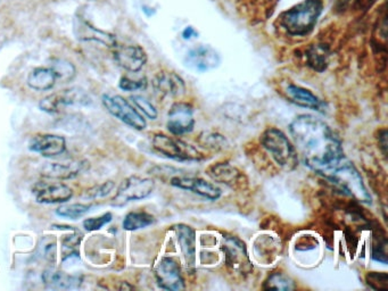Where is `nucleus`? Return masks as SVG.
<instances>
[{
  "instance_id": "obj_1",
  "label": "nucleus",
  "mask_w": 388,
  "mask_h": 291,
  "mask_svg": "<svg viewBox=\"0 0 388 291\" xmlns=\"http://www.w3.org/2000/svg\"><path fill=\"white\" fill-rule=\"evenodd\" d=\"M289 131L302 161L318 175L332 170L345 157L341 139L320 118L298 115L289 125Z\"/></svg>"
},
{
  "instance_id": "obj_2",
  "label": "nucleus",
  "mask_w": 388,
  "mask_h": 291,
  "mask_svg": "<svg viewBox=\"0 0 388 291\" xmlns=\"http://www.w3.org/2000/svg\"><path fill=\"white\" fill-rule=\"evenodd\" d=\"M325 8L324 0H302L278 17V23L291 37H306L315 30Z\"/></svg>"
},
{
  "instance_id": "obj_3",
  "label": "nucleus",
  "mask_w": 388,
  "mask_h": 291,
  "mask_svg": "<svg viewBox=\"0 0 388 291\" xmlns=\"http://www.w3.org/2000/svg\"><path fill=\"white\" fill-rule=\"evenodd\" d=\"M322 177L341 194L350 196L362 204H372V196L365 187L360 172L346 158H343L335 168L324 173Z\"/></svg>"
},
{
  "instance_id": "obj_4",
  "label": "nucleus",
  "mask_w": 388,
  "mask_h": 291,
  "mask_svg": "<svg viewBox=\"0 0 388 291\" xmlns=\"http://www.w3.org/2000/svg\"><path fill=\"white\" fill-rule=\"evenodd\" d=\"M262 147L268 151L278 166L293 171L298 166V154L294 144L277 127H268L261 136Z\"/></svg>"
},
{
  "instance_id": "obj_5",
  "label": "nucleus",
  "mask_w": 388,
  "mask_h": 291,
  "mask_svg": "<svg viewBox=\"0 0 388 291\" xmlns=\"http://www.w3.org/2000/svg\"><path fill=\"white\" fill-rule=\"evenodd\" d=\"M153 148L167 158L173 161H201L202 154L196 148L177 138L165 134H155Z\"/></svg>"
},
{
  "instance_id": "obj_6",
  "label": "nucleus",
  "mask_w": 388,
  "mask_h": 291,
  "mask_svg": "<svg viewBox=\"0 0 388 291\" xmlns=\"http://www.w3.org/2000/svg\"><path fill=\"white\" fill-rule=\"evenodd\" d=\"M155 182L149 177H127L122 181L117 192L112 199V206L122 207L130 201H143L151 196L154 191Z\"/></svg>"
},
{
  "instance_id": "obj_7",
  "label": "nucleus",
  "mask_w": 388,
  "mask_h": 291,
  "mask_svg": "<svg viewBox=\"0 0 388 291\" xmlns=\"http://www.w3.org/2000/svg\"><path fill=\"white\" fill-rule=\"evenodd\" d=\"M101 101L105 107L113 116L117 117L121 122L127 124L134 130H145L147 122L134 110L129 101L119 94H104Z\"/></svg>"
},
{
  "instance_id": "obj_8",
  "label": "nucleus",
  "mask_w": 388,
  "mask_h": 291,
  "mask_svg": "<svg viewBox=\"0 0 388 291\" xmlns=\"http://www.w3.org/2000/svg\"><path fill=\"white\" fill-rule=\"evenodd\" d=\"M222 251L224 253L226 264L231 271L237 272L239 275L251 273L253 265L243 241L236 237H226L222 244Z\"/></svg>"
},
{
  "instance_id": "obj_9",
  "label": "nucleus",
  "mask_w": 388,
  "mask_h": 291,
  "mask_svg": "<svg viewBox=\"0 0 388 291\" xmlns=\"http://www.w3.org/2000/svg\"><path fill=\"white\" fill-rule=\"evenodd\" d=\"M167 130L177 137L194 131V107L184 101H177L171 106L167 114Z\"/></svg>"
},
{
  "instance_id": "obj_10",
  "label": "nucleus",
  "mask_w": 388,
  "mask_h": 291,
  "mask_svg": "<svg viewBox=\"0 0 388 291\" xmlns=\"http://www.w3.org/2000/svg\"><path fill=\"white\" fill-rule=\"evenodd\" d=\"M88 104H90V99L84 90L77 89V88H71V89L62 90L44 98L39 103V107L43 112L54 114V113L60 112V108L64 107V106Z\"/></svg>"
},
{
  "instance_id": "obj_11",
  "label": "nucleus",
  "mask_w": 388,
  "mask_h": 291,
  "mask_svg": "<svg viewBox=\"0 0 388 291\" xmlns=\"http://www.w3.org/2000/svg\"><path fill=\"white\" fill-rule=\"evenodd\" d=\"M155 278L162 289L170 291L184 289V280L181 275L180 265L173 257L162 258L155 268Z\"/></svg>"
},
{
  "instance_id": "obj_12",
  "label": "nucleus",
  "mask_w": 388,
  "mask_h": 291,
  "mask_svg": "<svg viewBox=\"0 0 388 291\" xmlns=\"http://www.w3.org/2000/svg\"><path fill=\"white\" fill-rule=\"evenodd\" d=\"M170 184L172 187L191 191L193 194L212 201H218L222 194L220 188L217 187L212 182L202 179V177L175 175V177H171Z\"/></svg>"
},
{
  "instance_id": "obj_13",
  "label": "nucleus",
  "mask_w": 388,
  "mask_h": 291,
  "mask_svg": "<svg viewBox=\"0 0 388 291\" xmlns=\"http://www.w3.org/2000/svg\"><path fill=\"white\" fill-rule=\"evenodd\" d=\"M221 63L218 51L210 46H197L188 51L184 58L186 66L196 72H208L215 70Z\"/></svg>"
},
{
  "instance_id": "obj_14",
  "label": "nucleus",
  "mask_w": 388,
  "mask_h": 291,
  "mask_svg": "<svg viewBox=\"0 0 388 291\" xmlns=\"http://www.w3.org/2000/svg\"><path fill=\"white\" fill-rule=\"evenodd\" d=\"M88 168V163L81 160H69V161L46 163L41 168V175L48 179L56 180H69L73 179L81 172Z\"/></svg>"
},
{
  "instance_id": "obj_15",
  "label": "nucleus",
  "mask_w": 388,
  "mask_h": 291,
  "mask_svg": "<svg viewBox=\"0 0 388 291\" xmlns=\"http://www.w3.org/2000/svg\"><path fill=\"white\" fill-rule=\"evenodd\" d=\"M115 48L117 49L114 51V58L128 72L138 73L147 63V54L141 46H117Z\"/></svg>"
},
{
  "instance_id": "obj_16",
  "label": "nucleus",
  "mask_w": 388,
  "mask_h": 291,
  "mask_svg": "<svg viewBox=\"0 0 388 291\" xmlns=\"http://www.w3.org/2000/svg\"><path fill=\"white\" fill-rule=\"evenodd\" d=\"M74 34L81 41H96L108 48L117 47V39L113 34L91 25L82 17H75L73 25Z\"/></svg>"
},
{
  "instance_id": "obj_17",
  "label": "nucleus",
  "mask_w": 388,
  "mask_h": 291,
  "mask_svg": "<svg viewBox=\"0 0 388 291\" xmlns=\"http://www.w3.org/2000/svg\"><path fill=\"white\" fill-rule=\"evenodd\" d=\"M36 201L40 204H60L70 201L73 196V191L67 184H39L34 189Z\"/></svg>"
},
{
  "instance_id": "obj_18",
  "label": "nucleus",
  "mask_w": 388,
  "mask_h": 291,
  "mask_svg": "<svg viewBox=\"0 0 388 291\" xmlns=\"http://www.w3.org/2000/svg\"><path fill=\"white\" fill-rule=\"evenodd\" d=\"M30 151L43 155L45 157H55L66 151V140L56 134H39L32 138L29 144Z\"/></svg>"
},
{
  "instance_id": "obj_19",
  "label": "nucleus",
  "mask_w": 388,
  "mask_h": 291,
  "mask_svg": "<svg viewBox=\"0 0 388 291\" xmlns=\"http://www.w3.org/2000/svg\"><path fill=\"white\" fill-rule=\"evenodd\" d=\"M284 94L293 104L298 105L300 107L308 108V110L320 112V113L325 112V103L320 98L317 97L312 91L305 88L289 84L284 89Z\"/></svg>"
},
{
  "instance_id": "obj_20",
  "label": "nucleus",
  "mask_w": 388,
  "mask_h": 291,
  "mask_svg": "<svg viewBox=\"0 0 388 291\" xmlns=\"http://www.w3.org/2000/svg\"><path fill=\"white\" fill-rule=\"evenodd\" d=\"M154 89L165 97H181L186 94L184 79L173 72H162L155 77Z\"/></svg>"
},
{
  "instance_id": "obj_21",
  "label": "nucleus",
  "mask_w": 388,
  "mask_h": 291,
  "mask_svg": "<svg viewBox=\"0 0 388 291\" xmlns=\"http://www.w3.org/2000/svg\"><path fill=\"white\" fill-rule=\"evenodd\" d=\"M174 231L187 268H194L196 264V232L186 225H175Z\"/></svg>"
},
{
  "instance_id": "obj_22",
  "label": "nucleus",
  "mask_w": 388,
  "mask_h": 291,
  "mask_svg": "<svg viewBox=\"0 0 388 291\" xmlns=\"http://www.w3.org/2000/svg\"><path fill=\"white\" fill-rule=\"evenodd\" d=\"M208 177L218 184H226L228 187L237 188L241 184L243 173L234 165L229 163H217L208 168Z\"/></svg>"
},
{
  "instance_id": "obj_23",
  "label": "nucleus",
  "mask_w": 388,
  "mask_h": 291,
  "mask_svg": "<svg viewBox=\"0 0 388 291\" xmlns=\"http://www.w3.org/2000/svg\"><path fill=\"white\" fill-rule=\"evenodd\" d=\"M57 77L51 67H38L27 77V86L37 91L51 90L56 84Z\"/></svg>"
},
{
  "instance_id": "obj_24",
  "label": "nucleus",
  "mask_w": 388,
  "mask_h": 291,
  "mask_svg": "<svg viewBox=\"0 0 388 291\" xmlns=\"http://www.w3.org/2000/svg\"><path fill=\"white\" fill-rule=\"evenodd\" d=\"M330 48L325 44L311 45L305 51V60L308 66L317 72H324L328 67Z\"/></svg>"
},
{
  "instance_id": "obj_25",
  "label": "nucleus",
  "mask_w": 388,
  "mask_h": 291,
  "mask_svg": "<svg viewBox=\"0 0 388 291\" xmlns=\"http://www.w3.org/2000/svg\"><path fill=\"white\" fill-rule=\"evenodd\" d=\"M45 285L54 289H75L80 285L81 278L77 275H67L65 272L55 271V270H48L45 271L44 275Z\"/></svg>"
},
{
  "instance_id": "obj_26",
  "label": "nucleus",
  "mask_w": 388,
  "mask_h": 291,
  "mask_svg": "<svg viewBox=\"0 0 388 291\" xmlns=\"http://www.w3.org/2000/svg\"><path fill=\"white\" fill-rule=\"evenodd\" d=\"M154 222V216L147 212H131L124 218L123 229L127 231H137L147 228Z\"/></svg>"
},
{
  "instance_id": "obj_27",
  "label": "nucleus",
  "mask_w": 388,
  "mask_h": 291,
  "mask_svg": "<svg viewBox=\"0 0 388 291\" xmlns=\"http://www.w3.org/2000/svg\"><path fill=\"white\" fill-rule=\"evenodd\" d=\"M265 290H284L289 291L295 289V283L288 275L276 272L272 273L263 285Z\"/></svg>"
},
{
  "instance_id": "obj_28",
  "label": "nucleus",
  "mask_w": 388,
  "mask_h": 291,
  "mask_svg": "<svg viewBox=\"0 0 388 291\" xmlns=\"http://www.w3.org/2000/svg\"><path fill=\"white\" fill-rule=\"evenodd\" d=\"M93 207L91 204H71L63 205L57 208L56 214L60 218H69V220H77L84 214H87Z\"/></svg>"
},
{
  "instance_id": "obj_29",
  "label": "nucleus",
  "mask_w": 388,
  "mask_h": 291,
  "mask_svg": "<svg viewBox=\"0 0 388 291\" xmlns=\"http://www.w3.org/2000/svg\"><path fill=\"white\" fill-rule=\"evenodd\" d=\"M51 70L54 71L56 74L57 80L71 81L75 77V67L73 64L67 62L65 60H56L51 67Z\"/></svg>"
},
{
  "instance_id": "obj_30",
  "label": "nucleus",
  "mask_w": 388,
  "mask_h": 291,
  "mask_svg": "<svg viewBox=\"0 0 388 291\" xmlns=\"http://www.w3.org/2000/svg\"><path fill=\"white\" fill-rule=\"evenodd\" d=\"M130 99L149 120L158 118V110L155 108L154 105L151 104V101H148L147 98L143 97L141 94H134V96H131Z\"/></svg>"
},
{
  "instance_id": "obj_31",
  "label": "nucleus",
  "mask_w": 388,
  "mask_h": 291,
  "mask_svg": "<svg viewBox=\"0 0 388 291\" xmlns=\"http://www.w3.org/2000/svg\"><path fill=\"white\" fill-rule=\"evenodd\" d=\"M365 281L368 283L370 288L374 290H384L388 289V275L384 272L378 273V272H370L365 277Z\"/></svg>"
},
{
  "instance_id": "obj_32",
  "label": "nucleus",
  "mask_w": 388,
  "mask_h": 291,
  "mask_svg": "<svg viewBox=\"0 0 388 291\" xmlns=\"http://www.w3.org/2000/svg\"><path fill=\"white\" fill-rule=\"evenodd\" d=\"M112 218H113L112 213H105L98 218H87L84 221V228L89 232L97 231L104 225H108L112 221Z\"/></svg>"
},
{
  "instance_id": "obj_33",
  "label": "nucleus",
  "mask_w": 388,
  "mask_h": 291,
  "mask_svg": "<svg viewBox=\"0 0 388 291\" xmlns=\"http://www.w3.org/2000/svg\"><path fill=\"white\" fill-rule=\"evenodd\" d=\"M119 87L123 91H137L143 90L147 87V79L141 77L139 80H132L130 77H121Z\"/></svg>"
},
{
  "instance_id": "obj_34",
  "label": "nucleus",
  "mask_w": 388,
  "mask_h": 291,
  "mask_svg": "<svg viewBox=\"0 0 388 291\" xmlns=\"http://www.w3.org/2000/svg\"><path fill=\"white\" fill-rule=\"evenodd\" d=\"M114 184L113 181H106L105 184H99L93 189H89L86 194V197L88 198H101L108 196L112 190H113Z\"/></svg>"
},
{
  "instance_id": "obj_35",
  "label": "nucleus",
  "mask_w": 388,
  "mask_h": 291,
  "mask_svg": "<svg viewBox=\"0 0 388 291\" xmlns=\"http://www.w3.org/2000/svg\"><path fill=\"white\" fill-rule=\"evenodd\" d=\"M201 140L203 141V144L208 149H219V148L223 147L224 138L220 134H206L205 137H202Z\"/></svg>"
},
{
  "instance_id": "obj_36",
  "label": "nucleus",
  "mask_w": 388,
  "mask_h": 291,
  "mask_svg": "<svg viewBox=\"0 0 388 291\" xmlns=\"http://www.w3.org/2000/svg\"><path fill=\"white\" fill-rule=\"evenodd\" d=\"M330 1H332L334 10H339V12L351 8L352 5L355 3V0H330Z\"/></svg>"
},
{
  "instance_id": "obj_37",
  "label": "nucleus",
  "mask_w": 388,
  "mask_h": 291,
  "mask_svg": "<svg viewBox=\"0 0 388 291\" xmlns=\"http://www.w3.org/2000/svg\"><path fill=\"white\" fill-rule=\"evenodd\" d=\"M378 142L383 154L386 156L387 155V131H386V129L379 131Z\"/></svg>"
},
{
  "instance_id": "obj_38",
  "label": "nucleus",
  "mask_w": 388,
  "mask_h": 291,
  "mask_svg": "<svg viewBox=\"0 0 388 291\" xmlns=\"http://www.w3.org/2000/svg\"><path fill=\"white\" fill-rule=\"evenodd\" d=\"M181 36H182V38H184V40H191V39H194V38L198 37V32L197 31L195 30L194 27H184V30L182 31Z\"/></svg>"
}]
</instances>
